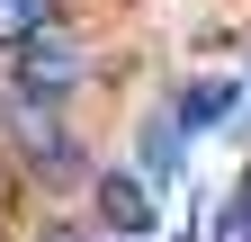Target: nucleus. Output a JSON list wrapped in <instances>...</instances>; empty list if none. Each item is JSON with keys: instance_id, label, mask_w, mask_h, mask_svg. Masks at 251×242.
Returning a JSON list of instances; mask_svg holds the SVG:
<instances>
[{"instance_id": "f257e3e1", "label": "nucleus", "mask_w": 251, "mask_h": 242, "mask_svg": "<svg viewBox=\"0 0 251 242\" xmlns=\"http://www.w3.org/2000/svg\"><path fill=\"white\" fill-rule=\"evenodd\" d=\"M9 54H18V99H45V108L72 99V90H81V63H90L63 27H45V36H27V45H9Z\"/></svg>"}, {"instance_id": "f03ea898", "label": "nucleus", "mask_w": 251, "mask_h": 242, "mask_svg": "<svg viewBox=\"0 0 251 242\" xmlns=\"http://www.w3.org/2000/svg\"><path fill=\"white\" fill-rule=\"evenodd\" d=\"M99 216H108V233H152V189H144V179H126V170H108L99 179Z\"/></svg>"}, {"instance_id": "7ed1b4c3", "label": "nucleus", "mask_w": 251, "mask_h": 242, "mask_svg": "<svg viewBox=\"0 0 251 242\" xmlns=\"http://www.w3.org/2000/svg\"><path fill=\"white\" fill-rule=\"evenodd\" d=\"M233 99H242V81H188L179 99H171V117L198 135V126H215V117H233Z\"/></svg>"}, {"instance_id": "20e7f679", "label": "nucleus", "mask_w": 251, "mask_h": 242, "mask_svg": "<svg viewBox=\"0 0 251 242\" xmlns=\"http://www.w3.org/2000/svg\"><path fill=\"white\" fill-rule=\"evenodd\" d=\"M179 144H188V126L162 108V117L144 126V170H152V179H171V170H179Z\"/></svg>"}, {"instance_id": "39448f33", "label": "nucleus", "mask_w": 251, "mask_h": 242, "mask_svg": "<svg viewBox=\"0 0 251 242\" xmlns=\"http://www.w3.org/2000/svg\"><path fill=\"white\" fill-rule=\"evenodd\" d=\"M54 27V0H0V45H27Z\"/></svg>"}, {"instance_id": "423d86ee", "label": "nucleus", "mask_w": 251, "mask_h": 242, "mask_svg": "<svg viewBox=\"0 0 251 242\" xmlns=\"http://www.w3.org/2000/svg\"><path fill=\"white\" fill-rule=\"evenodd\" d=\"M45 242H99V233H90V224H54Z\"/></svg>"}, {"instance_id": "0eeeda50", "label": "nucleus", "mask_w": 251, "mask_h": 242, "mask_svg": "<svg viewBox=\"0 0 251 242\" xmlns=\"http://www.w3.org/2000/svg\"><path fill=\"white\" fill-rule=\"evenodd\" d=\"M0 197H9V179H0Z\"/></svg>"}]
</instances>
